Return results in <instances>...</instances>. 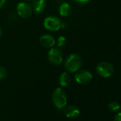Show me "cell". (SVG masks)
Returning a JSON list of instances; mask_svg holds the SVG:
<instances>
[{"mask_svg":"<svg viewBox=\"0 0 121 121\" xmlns=\"http://www.w3.org/2000/svg\"><path fill=\"white\" fill-rule=\"evenodd\" d=\"M73 1L78 2V3H81V4H86V3H88L90 0H73Z\"/></svg>","mask_w":121,"mask_h":121,"instance_id":"ac0fdd59","label":"cell"},{"mask_svg":"<svg viewBox=\"0 0 121 121\" xmlns=\"http://www.w3.org/2000/svg\"><path fill=\"white\" fill-rule=\"evenodd\" d=\"M113 121H121V112H117L115 115Z\"/></svg>","mask_w":121,"mask_h":121,"instance_id":"2e32d148","label":"cell"},{"mask_svg":"<svg viewBox=\"0 0 121 121\" xmlns=\"http://www.w3.org/2000/svg\"><path fill=\"white\" fill-rule=\"evenodd\" d=\"M59 14L61 17H68L71 12V8L69 4L64 2L60 5L58 8Z\"/></svg>","mask_w":121,"mask_h":121,"instance_id":"7c38bea8","label":"cell"},{"mask_svg":"<svg viewBox=\"0 0 121 121\" xmlns=\"http://www.w3.org/2000/svg\"><path fill=\"white\" fill-rule=\"evenodd\" d=\"M7 76V71L5 67L0 66V81L4 80Z\"/></svg>","mask_w":121,"mask_h":121,"instance_id":"9a60e30c","label":"cell"},{"mask_svg":"<svg viewBox=\"0 0 121 121\" xmlns=\"http://www.w3.org/2000/svg\"><path fill=\"white\" fill-rule=\"evenodd\" d=\"M26 1H27V2H30V1H34V0H26Z\"/></svg>","mask_w":121,"mask_h":121,"instance_id":"44dd1931","label":"cell"},{"mask_svg":"<svg viewBox=\"0 0 121 121\" xmlns=\"http://www.w3.org/2000/svg\"><path fill=\"white\" fill-rule=\"evenodd\" d=\"M68 43L67 39L63 36H59L57 40L56 41V44L57 45V47L59 48H64L66 46Z\"/></svg>","mask_w":121,"mask_h":121,"instance_id":"4fadbf2b","label":"cell"},{"mask_svg":"<svg viewBox=\"0 0 121 121\" xmlns=\"http://www.w3.org/2000/svg\"><path fill=\"white\" fill-rule=\"evenodd\" d=\"M40 44L46 48H51L56 44V40L54 37L48 34H43L39 38Z\"/></svg>","mask_w":121,"mask_h":121,"instance_id":"ba28073f","label":"cell"},{"mask_svg":"<svg viewBox=\"0 0 121 121\" xmlns=\"http://www.w3.org/2000/svg\"><path fill=\"white\" fill-rule=\"evenodd\" d=\"M61 22L56 16L47 17L43 20V26L46 29L50 31H57L60 29Z\"/></svg>","mask_w":121,"mask_h":121,"instance_id":"5b68a950","label":"cell"},{"mask_svg":"<svg viewBox=\"0 0 121 121\" xmlns=\"http://www.w3.org/2000/svg\"><path fill=\"white\" fill-rule=\"evenodd\" d=\"M59 84L62 87L68 86L71 82V77L69 72H64L60 75L58 78Z\"/></svg>","mask_w":121,"mask_h":121,"instance_id":"8fae6325","label":"cell"},{"mask_svg":"<svg viewBox=\"0 0 121 121\" xmlns=\"http://www.w3.org/2000/svg\"><path fill=\"white\" fill-rule=\"evenodd\" d=\"M83 65V59L77 53H71L69 55L64 62L65 69L70 73H74L81 69Z\"/></svg>","mask_w":121,"mask_h":121,"instance_id":"6da1fadb","label":"cell"},{"mask_svg":"<svg viewBox=\"0 0 121 121\" xmlns=\"http://www.w3.org/2000/svg\"><path fill=\"white\" fill-rule=\"evenodd\" d=\"M52 103L58 110L64 109L67 104V95L66 92L60 88H56L51 96Z\"/></svg>","mask_w":121,"mask_h":121,"instance_id":"7a4b0ae2","label":"cell"},{"mask_svg":"<svg viewBox=\"0 0 121 121\" xmlns=\"http://www.w3.org/2000/svg\"><path fill=\"white\" fill-rule=\"evenodd\" d=\"M69 27V24L67 22H61V25H60V28L63 29H67Z\"/></svg>","mask_w":121,"mask_h":121,"instance_id":"e0dca14e","label":"cell"},{"mask_svg":"<svg viewBox=\"0 0 121 121\" xmlns=\"http://www.w3.org/2000/svg\"><path fill=\"white\" fill-rule=\"evenodd\" d=\"M74 78L77 83L80 84H87L91 82L93 76L90 71L85 69H82L76 71Z\"/></svg>","mask_w":121,"mask_h":121,"instance_id":"52a82bcc","label":"cell"},{"mask_svg":"<svg viewBox=\"0 0 121 121\" xmlns=\"http://www.w3.org/2000/svg\"><path fill=\"white\" fill-rule=\"evenodd\" d=\"M64 115L69 118H76L80 115V110L76 105H68L64 108Z\"/></svg>","mask_w":121,"mask_h":121,"instance_id":"9c48e42d","label":"cell"},{"mask_svg":"<svg viewBox=\"0 0 121 121\" xmlns=\"http://www.w3.org/2000/svg\"><path fill=\"white\" fill-rule=\"evenodd\" d=\"M31 7L33 12L35 14H39L44 12L46 7V2L45 0H34Z\"/></svg>","mask_w":121,"mask_h":121,"instance_id":"30bf717a","label":"cell"},{"mask_svg":"<svg viewBox=\"0 0 121 121\" xmlns=\"http://www.w3.org/2000/svg\"><path fill=\"white\" fill-rule=\"evenodd\" d=\"M108 108L112 112H116L120 109V105L116 101H111L108 104Z\"/></svg>","mask_w":121,"mask_h":121,"instance_id":"5bb4252c","label":"cell"},{"mask_svg":"<svg viewBox=\"0 0 121 121\" xmlns=\"http://www.w3.org/2000/svg\"><path fill=\"white\" fill-rule=\"evenodd\" d=\"M47 58L48 62L53 66H59L64 60V54L59 48H51L48 52Z\"/></svg>","mask_w":121,"mask_h":121,"instance_id":"3957f363","label":"cell"},{"mask_svg":"<svg viewBox=\"0 0 121 121\" xmlns=\"http://www.w3.org/2000/svg\"><path fill=\"white\" fill-rule=\"evenodd\" d=\"M17 12L21 18L23 19L29 18L33 12L32 7L28 2H20L18 4L17 7Z\"/></svg>","mask_w":121,"mask_h":121,"instance_id":"8992f818","label":"cell"},{"mask_svg":"<svg viewBox=\"0 0 121 121\" xmlns=\"http://www.w3.org/2000/svg\"><path fill=\"white\" fill-rule=\"evenodd\" d=\"M96 71L98 74L103 78H108L113 74L114 67L108 61H102L96 66Z\"/></svg>","mask_w":121,"mask_h":121,"instance_id":"277c9868","label":"cell"},{"mask_svg":"<svg viewBox=\"0 0 121 121\" xmlns=\"http://www.w3.org/2000/svg\"><path fill=\"white\" fill-rule=\"evenodd\" d=\"M7 0H0V9H1L6 3Z\"/></svg>","mask_w":121,"mask_h":121,"instance_id":"d6986e66","label":"cell"},{"mask_svg":"<svg viewBox=\"0 0 121 121\" xmlns=\"http://www.w3.org/2000/svg\"><path fill=\"white\" fill-rule=\"evenodd\" d=\"M2 34H3V31H2V29L1 26H0V39H1V37L2 36Z\"/></svg>","mask_w":121,"mask_h":121,"instance_id":"ffe728a7","label":"cell"}]
</instances>
